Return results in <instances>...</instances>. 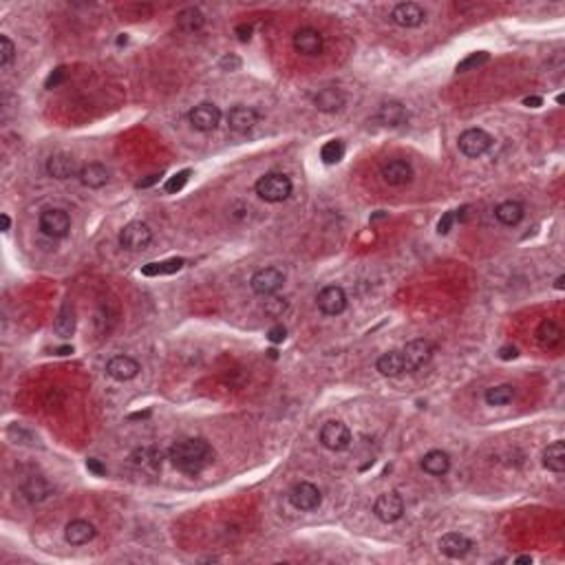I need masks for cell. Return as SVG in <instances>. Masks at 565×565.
I'll use <instances>...</instances> for the list:
<instances>
[{
  "mask_svg": "<svg viewBox=\"0 0 565 565\" xmlns=\"http://www.w3.org/2000/svg\"><path fill=\"white\" fill-rule=\"evenodd\" d=\"M234 34L238 36V40H241V42H247V40H249V36H252V25H247V23L238 25Z\"/></svg>",
  "mask_w": 565,
  "mask_h": 565,
  "instance_id": "obj_44",
  "label": "cell"
},
{
  "mask_svg": "<svg viewBox=\"0 0 565 565\" xmlns=\"http://www.w3.org/2000/svg\"><path fill=\"white\" fill-rule=\"evenodd\" d=\"M422 471L433 477H442L451 471V458L444 451H431L422 458Z\"/></svg>",
  "mask_w": 565,
  "mask_h": 565,
  "instance_id": "obj_22",
  "label": "cell"
},
{
  "mask_svg": "<svg viewBox=\"0 0 565 565\" xmlns=\"http://www.w3.org/2000/svg\"><path fill=\"white\" fill-rule=\"evenodd\" d=\"M316 302H318V309L322 314H327V316H338V314H342L347 309V294L338 285H327L320 289Z\"/></svg>",
  "mask_w": 565,
  "mask_h": 565,
  "instance_id": "obj_12",
  "label": "cell"
},
{
  "mask_svg": "<svg viewBox=\"0 0 565 565\" xmlns=\"http://www.w3.org/2000/svg\"><path fill=\"white\" fill-rule=\"evenodd\" d=\"M53 331H56L60 338H71L75 331V311L71 302H64L62 309L58 311V318L53 322Z\"/></svg>",
  "mask_w": 565,
  "mask_h": 565,
  "instance_id": "obj_29",
  "label": "cell"
},
{
  "mask_svg": "<svg viewBox=\"0 0 565 565\" xmlns=\"http://www.w3.org/2000/svg\"><path fill=\"white\" fill-rule=\"evenodd\" d=\"M16 58V47L9 36H0V67L7 69Z\"/></svg>",
  "mask_w": 565,
  "mask_h": 565,
  "instance_id": "obj_36",
  "label": "cell"
},
{
  "mask_svg": "<svg viewBox=\"0 0 565 565\" xmlns=\"http://www.w3.org/2000/svg\"><path fill=\"white\" fill-rule=\"evenodd\" d=\"M285 338H287V329L282 327V325H274V327H271V329L267 331V340H269V342H274V345L282 342Z\"/></svg>",
  "mask_w": 565,
  "mask_h": 565,
  "instance_id": "obj_40",
  "label": "cell"
},
{
  "mask_svg": "<svg viewBox=\"0 0 565 565\" xmlns=\"http://www.w3.org/2000/svg\"><path fill=\"white\" fill-rule=\"evenodd\" d=\"M320 502H322L320 491L309 482H300L289 491V504L294 506L296 510H302V513H307V510H316L320 506Z\"/></svg>",
  "mask_w": 565,
  "mask_h": 565,
  "instance_id": "obj_8",
  "label": "cell"
},
{
  "mask_svg": "<svg viewBox=\"0 0 565 565\" xmlns=\"http://www.w3.org/2000/svg\"><path fill=\"white\" fill-rule=\"evenodd\" d=\"M378 371L382 376L389 378H398L402 373H407L404 369V358H402V351H387L384 356L378 358Z\"/></svg>",
  "mask_w": 565,
  "mask_h": 565,
  "instance_id": "obj_24",
  "label": "cell"
},
{
  "mask_svg": "<svg viewBox=\"0 0 565 565\" xmlns=\"http://www.w3.org/2000/svg\"><path fill=\"white\" fill-rule=\"evenodd\" d=\"M150 241H153V230L141 221L128 223L124 230L119 232V245L128 249V252H139V249H144Z\"/></svg>",
  "mask_w": 565,
  "mask_h": 565,
  "instance_id": "obj_5",
  "label": "cell"
},
{
  "mask_svg": "<svg viewBox=\"0 0 565 565\" xmlns=\"http://www.w3.org/2000/svg\"><path fill=\"white\" fill-rule=\"evenodd\" d=\"M342 155H345V146H342L340 139H331L320 148V157H322L325 164H338V161L342 159Z\"/></svg>",
  "mask_w": 565,
  "mask_h": 565,
  "instance_id": "obj_35",
  "label": "cell"
},
{
  "mask_svg": "<svg viewBox=\"0 0 565 565\" xmlns=\"http://www.w3.org/2000/svg\"><path fill=\"white\" fill-rule=\"evenodd\" d=\"M453 223H455V212L451 210V212H444V216L440 219V223H438V232L440 234H449L451 232V227H453Z\"/></svg>",
  "mask_w": 565,
  "mask_h": 565,
  "instance_id": "obj_41",
  "label": "cell"
},
{
  "mask_svg": "<svg viewBox=\"0 0 565 565\" xmlns=\"http://www.w3.org/2000/svg\"><path fill=\"white\" fill-rule=\"evenodd\" d=\"M488 53L486 51H477V53H471L469 58H464L460 64H458V71L460 73H466V71H471V69H477V67H482V64L488 62Z\"/></svg>",
  "mask_w": 565,
  "mask_h": 565,
  "instance_id": "obj_37",
  "label": "cell"
},
{
  "mask_svg": "<svg viewBox=\"0 0 565 565\" xmlns=\"http://www.w3.org/2000/svg\"><path fill=\"white\" fill-rule=\"evenodd\" d=\"M378 119L387 126H402V124H407L409 111L404 108V104H400V102H387L380 106Z\"/></svg>",
  "mask_w": 565,
  "mask_h": 565,
  "instance_id": "obj_23",
  "label": "cell"
},
{
  "mask_svg": "<svg viewBox=\"0 0 565 565\" xmlns=\"http://www.w3.org/2000/svg\"><path fill=\"white\" fill-rule=\"evenodd\" d=\"M537 340L543 347L552 349V347H557L563 340V331H561V327L554 320H543L539 325V329H537Z\"/></svg>",
  "mask_w": 565,
  "mask_h": 565,
  "instance_id": "obj_31",
  "label": "cell"
},
{
  "mask_svg": "<svg viewBox=\"0 0 565 565\" xmlns=\"http://www.w3.org/2000/svg\"><path fill=\"white\" fill-rule=\"evenodd\" d=\"M294 47L302 56H318L322 51V34L311 27H302L294 34Z\"/></svg>",
  "mask_w": 565,
  "mask_h": 565,
  "instance_id": "obj_16",
  "label": "cell"
},
{
  "mask_svg": "<svg viewBox=\"0 0 565 565\" xmlns=\"http://www.w3.org/2000/svg\"><path fill=\"white\" fill-rule=\"evenodd\" d=\"M159 177H161V175H150L148 179L139 181V183H137V188H148V186H153V183H157V181H159Z\"/></svg>",
  "mask_w": 565,
  "mask_h": 565,
  "instance_id": "obj_48",
  "label": "cell"
},
{
  "mask_svg": "<svg viewBox=\"0 0 565 565\" xmlns=\"http://www.w3.org/2000/svg\"><path fill=\"white\" fill-rule=\"evenodd\" d=\"M86 469H89L93 475H97V477H102V475H106V469L102 466V462L100 460H86Z\"/></svg>",
  "mask_w": 565,
  "mask_h": 565,
  "instance_id": "obj_43",
  "label": "cell"
},
{
  "mask_svg": "<svg viewBox=\"0 0 565 565\" xmlns=\"http://www.w3.org/2000/svg\"><path fill=\"white\" fill-rule=\"evenodd\" d=\"M524 104H526V106H530V108H537V106H541V104H543V100H541L539 95H530V97H526V100H524Z\"/></svg>",
  "mask_w": 565,
  "mask_h": 565,
  "instance_id": "obj_47",
  "label": "cell"
},
{
  "mask_svg": "<svg viewBox=\"0 0 565 565\" xmlns=\"http://www.w3.org/2000/svg\"><path fill=\"white\" fill-rule=\"evenodd\" d=\"M458 146L466 157H482V155L488 153V150H491L493 137L482 128H469L460 135Z\"/></svg>",
  "mask_w": 565,
  "mask_h": 565,
  "instance_id": "obj_3",
  "label": "cell"
},
{
  "mask_svg": "<svg viewBox=\"0 0 565 565\" xmlns=\"http://www.w3.org/2000/svg\"><path fill=\"white\" fill-rule=\"evenodd\" d=\"M440 550L446 554L449 559H464L466 554L473 550V541L469 537L460 535V532H449L440 539Z\"/></svg>",
  "mask_w": 565,
  "mask_h": 565,
  "instance_id": "obj_17",
  "label": "cell"
},
{
  "mask_svg": "<svg viewBox=\"0 0 565 565\" xmlns=\"http://www.w3.org/2000/svg\"><path fill=\"white\" fill-rule=\"evenodd\" d=\"M106 373L117 382H128L139 373V362L130 356H115L106 362Z\"/></svg>",
  "mask_w": 565,
  "mask_h": 565,
  "instance_id": "obj_15",
  "label": "cell"
},
{
  "mask_svg": "<svg viewBox=\"0 0 565 565\" xmlns=\"http://www.w3.org/2000/svg\"><path fill=\"white\" fill-rule=\"evenodd\" d=\"M80 181L84 183L86 188H102L106 186V181H108V170L102 166V164H86L80 168Z\"/></svg>",
  "mask_w": 565,
  "mask_h": 565,
  "instance_id": "obj_25",
  "label": "cell"
},
{
  "mask_svg": "<svg viewBox=\"0 0 565 565\" xmlns=\"http://www.w3.org/2000/svg\"><path fill=\"white\" fill-rule=\"evenodd\" d=\"M563 282H565V276H559V278H557V285H554V287H557V289H563Z\"/></svg>",
  "mask_w": 565,
  "mask_h": 565,
  "instance_id": "obj_51",
  "label": "cell"
},
{
  "mask_svg": "<svg viewBox=\"0 0 565 565\" xmlns=\"http://www.w3.org/2000/svg\"><path fill=\"white\" fill-rule=\"evenodd\" d=\"M543 466L552 473L565 471V444L561 440L552 442L550 446L543 451Z\"/></svg>",
  "mask_w": 565,
  "mask_h": 565,
  "instance_id": "obj_27",
  "label": "cell"
},
{
  "mask_svg": "<svg viewBox=\"0 0 565 565\" xmlns=\"http://www.w3.org/2000/svg\"><path fill=\"white\" fill-rule=\"evenodd\" d=\"M56 353H58V356H69V353H73V347H69V345H67V347H58Z\"/></svg>",
  "mask_w": 565,
  "mask_h": 565,
  "instance_id": "obj_49",
  "label": "cell"
},
{
  "mask_svg": "<svg viewBox=\"0 0 565 565\" xmlns=\"http://www.w3.org/2000/svg\"><path fill=\"white\" fill-rule=\"evenodd\" d=\"M282 282H285V274H282L280 269L263 267L252 276V280H249V287H252V291L258 296H274L276 291L282 287Z\"/></svg>",
  "mask_w": 565,
  "mask_h": 565,
  "instance_id": "obj_4",
  "label": "cell"
},
{
  "mask_svg": "<svg viewBox=\"0 0 565 565\" xmlns=\"http://www.w3.org/2000/svg\"><path fill=\"white\" fill-rule=\"evenodd\" d=\"M0 221H3V230H5V232L9 230V227H12V219H9V214H3V216H0Z\"/></svg>",
  "mask_w": 565,
  "mask_h": 565,
  "instance_id": "obj_50",
  "label": "cell"
},
{
  "mask_svg": "<svg viewBox=\"0 0 565 565\" xmlns=\"http://www.w3.org/2000/svg\"><path fill=\"white\" fill-rule=\"evenodd\" d=\"M64 78H67V71H64V67H60V69H56V71H53V73L49 75L47 82H45V86H47V89H56V86H58Z\"/></svg>",
  "mask_w": 565,
  "mask_h": 565,
  "instance_id": "obj_42",
  "label": "cell"
},
{
  "mask_svg": "<svg viewBox=\"0 0 565 565\" xmlns=\"http://www.w3.org/2000/svg\"><path fill=\"white\" fill-rule=\"evenodd\" d=\"M515 398V387L513 384H499V387H491L486 391V402L491 407H504L508 402H513Z\"/></svg>",
  "mask_w": 565,
  "mask_h": 565,
  "instance_id": "obj_33",
  "label": "cell"
},
{
  "mask_svg": "<svg viewBox=\"0 0 565 565\" xmlns=\"http://www.w3.org/2000/svg\"><path fill=\"white\" fill-rule=\"evenodd\" d=\"M413 177V168L404 159H391L389 164L382 166V179L389 186H404Z\"/></svg>",
  "mask_w": 565,
  "mask_h": 565,
  "instance_id": "obj_18",
  "label": "cell"
},
{
  "mask_svg": "<svg viewBox=\"0 0 565 565\" xmlns=\"http://www.w3.org/2000/svg\"><path fill=\"white\" fill-rule=\"evenodd\" d=\"M186 260L183 258H170V260H159V263H148L141 267V274L144 276H164V274H175L179 271Z\"/></svg>",
  "mask_w": 565,
  "mask_h": 565,
  "instance_id": "obj_32",
  "label": "cell"
},
{
  "mask_svg": "<svg viewBox=\"0 0 565 565\" xmlns=\"http://www.w3.org/2000/svg\"><path fill=\"white\" fill-rule=\"evenodd\" d=\"M285 309H287V300L280 298V296L267 298L265 305H263V311L267 314V316H271V318H280L282 314H285Z\"/></svg>",
  "mask_w": 565,
  "mask_h": 565,
  "instance_id": "obj_38",
  "label": "cell"
},
{
  "mask_svg": "<svg viewBox=\"0 0 565 565\" xmlns=\"http://www.w3.org/2000/svg\"><path fill=\"white\" fill-rule=\"evenodd\" d=\"M23 493L27 495V499H31V502H42L45 497H49L51 488L42 477H29L23 486Z\"/></svg>",
  "mask_w": 565,
  "mask_h": 565,
  "instance_id": "obj_34",
  "label": "cell"
},
{
  "mask_svg": "<svg viewBox=\"0 0 565 565\" xmlns=\"http://www.w3.org/2000/svg\"><path fill=\"white\" fill-rule=\"evenodd\" d=\"M93 537H95V528L84 519H75L64 528V539H67L71 546H84V543L93 541Z\"/></svg>",
  "mask_w": 565,
  "mask_h": 565,
  "instance_id": "obj_21",
  "label": "cell"
},
{
  "mask_svg": "<svg viewBox=\"0 0 565 565\" xmlns=\"http://www.w3.org/2000/svg\"><path fill=\"white\" fill-rule=\"evenodd\" d=\"M188 179H190V170H181V172H177V175H172V177L166 181L164 190H166L168 194H177V192L188 183Z\"/></svg>",
  "mask_w": 565,
  "mask_h": 565,
  "instance_id": "obj_39",
  "label": "cell"
},
{
  "mask_svg": "<svg viewBox=\"0 0 565 565\" xmlns=\"http://www.w3.org/2000/svg\"><path fill=\"white\" fill-rule=\"evenodd\" d=\"M170 462L175 464V469L186 473V475H199L205 466L214 460V451L205 440L201 438H188L179 440L170 446L168 451Z\"/></svg>",
  "mask_w": 565,
  "mask_h": 565,
  "instance_id": "obj_1",
  "label": "cell"
},
{
  "mask_svg": "<svg viewBox=\"0 0 565 565\" xmlns=\"http://www.w3.org/2000/svg\"><path fill=\"white\" fill-rule=\"evenodd\" d=\"M517 563H532V559H530V557H519Z\"/></svg>",
  "mask_w": 565,
  "mask_h": 565,
  "instance_id": "obj_52",
  "label": "cell"
},
{
  "mask_svg": "<svg viewBox=\"0 0 565 565\" xmlns=\"http://www.w3.org/2000/svg\"><path fill=\"white\" fill-rule=\"evenodd\" d=\"M47 172L53 177V179H69V177H75L80 175L78 170V164H75V159L71 155H53L49 157L47 161Z\"/></svg>",
  "mask_w": 565,
  "mask_h": 565,
  "instance_id": "obj_20",
  "label": "cell"
},
{
  "mask_svg": "<svg viewBox=\"0 0 565 565\" xmlns=\"http://www.w3.org/2000/svg\"><path fill=\"white\" fill-rule=\"evenodd\" d=\"M130 460H133L135 466L144 471H150V473H157L161 469V453L157 449H137L133 455H130Z\"/></svg>",
  "mask_w": 565,
  "mask_h": 565,
  "instance_id": "obj_30",
  "label": "cell"
},
{
  "mask_svg": "<svg viewBox=\"0 0 565 565\" xmlns=\"http://www.w3.org/2000/svg\"><path fill=\"white\" fill-rule=\"evenodd\" d=\"M402 358H404V369L407 373H413L422 369L424 364H429V360L433 358V345L424 338H415L407 342V347L402 349Z\"/></svg>",
  "mask_w": 565,
  "mask_h": 565,
  "instance_id": "obj_6",
  "label": "cell"
},
{
  "mask_svg": "<svg viewBox=\"0 0 565 565\" xmlns=\"http://www.w3.org/2000/svg\"><path fill=\"white\" fill-rule=\"evenodd\" d=\"M203 23H205V18L197 7L183 9V12H179V16H177V29L183 31V34H197V31H201Z\"/></svg>",
  "mask_w": 565,
  "mask_h": 565,
  "instance_id": "obj_28",
  "label": "cell"
},
{
  "mask_svg": "<svg viewBox=\"0 0 565 565\" xmlns=\"http://www.w3.org/2000/svg\"><path fill=\"white\" fill-rule=\"evenodd\" d=\"M345 102L347 97L338 86H327V89L318 91V95L314 97V104H316V108L322 113H338L342 111Z\"/></svg>",
  "mask_w": 565,
  "mask_h": 565,
  "instance_id": "obj_19",
  "label": "cell"
},
{
  "mask_svg": "<svg viewBox=\"0 0 565 565\" xmlns=\"http://www.w3.org/2000/svg\"><path fill=\"white\" fill-rule=\"evenodd\" d=\"M373 515L384 521V524H393L402 515H404V502L398 493H384L376 499L373 504Z\"/></svg>",
  "mask_w": 565,
  "mask_h": 565,
  "instance_id": "obj_9",
  "label": "cell"
},
{
  "mask_svg": "<svg viewBox=\"0 0 565 565\" xmlns=\"http://www.w3.org/2000/svg\"><path fill=\"white\" fill-rule=\"evenodd\" d=\"M221 67H225V69H238L241 67V60H238L236 56H225L223 60H221Z\"/></svg>",
  "mask_w": 565,
  "mask_h": 565,
  "instance_id": "obj_45",
  "label": "cell"
},
{
  "mask_svg": "<svg viewBox=\"0 0 565 565\" xmlns=\"http://www.w3.org/2000/svg\"><path fill=\"white\" fill-rule=\"evenodd\" d=\"M40 230L51 238H62L71 230V219L64 210H45L40 214Z\"/></svg>",
  "mask_w": 565,
  "mask_h": 565,
  "instance_id": "obj_10",
  "label": "cell"
},
{
  "mask_svg": "<svg viewBox=\"0 0 565 565\" xmlns=\"http://www.w3.org/2000/svg\"><path fill=\"white\" fill-rule=\"evenodd\" d=\"M258 124V113L252 106H234L227 111V126L238 135L249 133Z\"/></svg>",
  "mask_w": 565,
  "mask_h": 565,
  "instance_id": "obj_14",
  "label": "cell"
},
{
  "mask_svg": "<svg viewBox=\"0 0 565 565\" xmlns=\"http://www.w3.org/2000/svg\"><path fill=\"white\" fill-rule=\"evenodd\" d=\"M391 20H393L398 27L413 29V27H420L424 20H427V12L415 3H400L393 7V12H391Z\"/></svg>",
  "mask_w": 565,
  "mask_h": 565,
  "instance_id": "obj_13",
  "label": "cell"
},
{
  "mask_svg": "<svg viewBox=\"0 0 565 565\" xmlns=\"http://www.w3.org/2000/svg\"><path fill=\"white\" fill-rule=\"evenodd\" d=\"M188 117H190L192 128L201 130V133H210V130H214L216 126H219L221 111H219V106H214L210 102H203V104L194 106Z\"/></svg>",
  "mask_w": 565,
  "mask_h": 565,
  "instance_id": "obj_11",
  "label": "cell"
},
{
  "mask_svg": "<svg viewBox=\"0 0 565 565\" xmlns=\"http://www.w3.org/2000/svg\"><path fill=\"white\" fill-rule=\"evenodd\" d=\"M254 190H256V194L263 201H267V203H280V201L289 199L291 181H289V177L280 175V172H269V175L260 177L256 181Z\"/></svg>",
  "mask_w": 565,
  "mask_h": 565,
  "instance_id": "obj_2",
  "label": "cell"
},
{
  "mask_svg": "<svg viewBox=\"0 0 565 565\" xmlns=\"http://www.w3.org/2000/svg\"><path fill=\"white\" fill-rule=\"evenodd\" d=\"M524 214H526V210H524V205H521L519 201H504V203H499L497 208H495L497 221L504 223V225H517V223H521Z\"/></svg>",
  "mask_w": 565,
  "mask_h": 565,
  "instance_id": "obj_26",
  "label": "cell"
},
{
  "mask_svg": "<svg viewBox=\"0 0 565 565\" xmlns=\"http://www.w3.org/2000/svg\"><path fill=\"white\" fill-rule=\"evenodd\" d=\"M499 356H502V360H513V358H517V349L515 347H504Z\"/></svg>",
  "mask_w": 565,
  "mask_h": 565,
  "instance_id": "obj_46",
  "label": "cell"
},
{
  "mask_svg": "<svg viewBox=\"0 0 565 565\" xmlns=\"http://www.w3.org/2000/svg\"><path fill=\"white\" fill-rule=\"evenodd\" d=\"M320 444L329 451H345L351 444V431L342 422H327L320 429Z\"/></svg>",
  "mask_w": 565,
  "mask_h": 565,
  "instance_id": "obj_7",
  "label": "cell"
}]
</instances>
